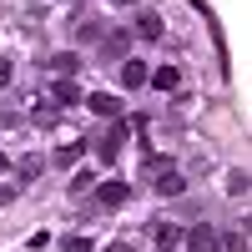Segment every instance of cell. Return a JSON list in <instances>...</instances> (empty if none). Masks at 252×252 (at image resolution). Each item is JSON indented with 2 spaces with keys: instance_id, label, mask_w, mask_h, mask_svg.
Masks as SVG:
<instances>
[{
  "instance_id": "obj_1",
  "label": "cell",
  "mask_w": 252,
  "mask_h": 252,
  "mask_svg": "<svg viewBox=\"0 0 252 252\" xmlns=\"http://www.w3.org/2000/svg\"><path fill=\"white\" fill-rule=\"evenodd\" d=\"M126 136H131V126H126V116L106 121V131L96 136V157H101V166H111V161L121 157V146H126Z\"/></svg>"
},
{
  "instance_id": "obj_2",
  "label": "cell",
  "mask_w": 252,
  "mask_h": 252,
  "mask_svg": "<svg viewBox=\"0 0 252 252\" xmlns=\"http://www.w3.org/2000/svg\"><path fill=\"white\" fill-rule=\"evenodd\" d=\"M91 192H96V202H101V212H116V207L131 202V187H126V182H96Z\"/></svg>"
},
{
  "instance_id": "obj_3",
  "label": "cell",
  "mask_w": 252,
  "mask_h": 252,
  "mask_svg": "<svg viewBox=\"0 0 252 252\" xmlns=\"http://www.w3.org/2000/svg\"><path fill=\"white\" fill-rule=\"evenodd\" d=\"M86 106H91V116H101V121H116V116H126L121 96H111V91H91V96H86Z\"/></svg>"
},
{
  "instance_id": "obj_4",
  "label": "cell",
  "mask_w": 252,
  "mask_h": 252,
  "mask_svg": "<svg viewBox=\"0 0 252 252\" xmlns=\"http://www.w3.org/2000/svg\"><path fill=\"white\" fill-rule=\"evenodd\" d=\"M76 101H81V86H76V81H66V76H56V81H51V106L66 111V106H76Z\"/></svg>"
},
{
  "instance_id": "obj_5",
  "label": "cell",
  "mask_w": 252,
  "mask_h": 252,
  "mask_svg": "<svg viewBox=\"0 0 252 252\" xmlns=\"http://www.w3.org/2000/svg\"><path fill=\"white\" fill-rule=\"evenodd\" d=\"M81 157H86V141H81V136H71L66 146H56V157H46L51 166H61V172H66V166H76Z\"/></svg>"
},
{
  "instance_id": "obj_6",
  "label": "cell",
  "mask_w": 252,
  "mask_h": 252,
  "mask_svg": "<svg viewBox=\"0 0 252 252\" xmlns=\"http://www.w3.org/2000/svg\"><path fill=\"white\" fill-rule=\"evenodd\" d=\"M182 192H187V177L177 166H161L157 172V197H182Z\"/></svg>"
},
{
  "instance_id": "obj_7",
  "label": "cell",
  "mask_w": 252,
  "mask_h": 252,
  "mask_svg": "<svg viewBox=\"0 0 252 252\" xmlns=\"http://www.w3.org/2000/svg\"><path fill=\"white\" fill-rule=\"evenodd\" d=\"M152 242H157L161 252H177V247H182V227H177V222H152Z\"/></svg>"
},
{
  "instance_id": "obj_8",
  "label": "cell",
  "mask_w": 252,
  "mask_h": 252,
  "mask_svg": "<svg viewBox=\"0 0 252 252\" xmlns=\"http://www.w3.org/2000/svg\"><path fill=\"white\" fill-rule=\"evenodd\" d=\"M161 31H166V26H161V15H157V10H141V15H136V26H131L136 40H161Z\"/></svg>"
},
{
  "instance_id": "obj_9",
  "label": "cell",
  "mask_w": 252,
  "mask_h": 252,
  "mask_svg": "<svg viewBox=\"0 0 252 252\" xmlns=\"http://www.w3.org/2000/svg\"><path fill=\"white\" fill-rule=\"evenodd\" d=\"M212 237H217L212 227H207V222H197L192 232H182V247H187V252H212Z\"/></svg>"
},
{
  "instance_id": "obj_10",
  "label": "cell",
  "mask_w": 252,
  "mask_h": 252,
  "mask_svg": "<svg viewBox=\"0 0 252 252\" xmlns=\"http://www.w3.org/2000/svg\"><path fill=\"white\" fill-rule=\"evenodd\" d=\"M40 172H46V157H40V152H26V157L15 161V177H20V187H26V182H35Z\"/></svg>"
},
{
  "instance_id": "obj_11",
  "label": "cell",
  "mask_w": 252,
  "mask_h": 252,
  "mask_svg": "<svg viewBox=\"0 0 252 252\" xmlns=\"http://www.w3.org/2000/svg\"><path fill=\"white\" fill-rule=\"evenodd\" d=\"M56 121H61V106H51V101H31V126H40V131H51Z\"/></svg>"
},
{
  "instance_id": "obj_12",
  "label": "cell",
  "mask_w": 252,
  "mask_h": 252,
  "mask_svg": "<svg viewBox=\"0 0 252 252\" xmlns=\"http://www.w3.org/2000/svg\"><path fill=\"white\" fill-rule=\"evenodd\" d=\"M146 76H152V71H146L141 61H126V66H121V86H126V91H141Z\"/></svg>"
},
{
  "instance_id": "obj_13",
  "label": "cell",
  "mask_w": 252,
  "mask_h": 252,
  "mask_svg": "<svg viewBox=\"0 0 252 252\" xmlns=\"http://www.w3.org/2000/svg\"><path fill=\"white\" fill-rule=\"evenodd\" d=\"M146 86H157V91H177V86H182V71H177V66H161V71L146 76Z\"/></svg>"
},
{
  "instance_id": "obj_14",
  "label": "cell",
  "mask_w": 252,
  "mask_h": 252,
  "mask_svg": "<svg viewBox=\"0 0 252 252\" xmlns=\"http://www.w3.org/2000/svg\"><path fill=\"white\" fill-rule=\"evenodd\" d=\"M131 31H106V46H101V51H106V56H126V51H131Z\"/></svg>"
},
{
  "instance_id": "obj_15",
  "label": "cell",
  "mask_w": 252,
  "mask_h": 252,
  "mask_svg": "<svg viewBox=\"0 0 252 252\" xmlns=\"http://www.w3.org/2000/svg\"><path fill=\"white\" fill-rule=\"evenodd\" d=\"M51 71H56V76H76V71H81V56H76V51L51 56Z\"/></svg>"
},
{
  "instance_id": "obj_16",
  "label": "cell",
  "mask_w": 252,
  "mask_h": 252,
  "mask_svg": "<svg viewBox=\"0 0 252 252\" xmlns=\"http://www.w3.org/2000/svg\"><path fill=\"white\" fill-rule=\"evenodd\" d=\"M212 252H247V232H232V237H212Z\"/></svg>"
},
{
  "instance_id": "obj_17",
  "label": "cell",
  "mask_w": 252,
  "mask_h": 252,
  "mask_svg": "<svg viewBox=\"0 0 252 252\" xmlns=\"http://www.w3.org/2000/svg\"><path fill=\"white\" fill-rule=\"evenodd\" d=\"M227 192H232L237 202L247 197V172H242V166H232V172H227Z\"/></svg>"
},
{
  "instance_id": "obj_18",
  "label": "cell",
  "mask_w": 252,
  "mask_h": 252,
  "mask_svg": "<svg viewBox=\"0 0 252 252\" xmlns=\"http://www.w3.org/2000/svg\"><path fill=\"white\" fill-rule=\"evenodd\" d=\"M91 187H96V172H76L71 177V197H86Z\"/></svg>"
},
{
  "instance_id": "obj_19",
  "label": "cell",
  "mask_w": 252,
  "mask_h": 252,
  "mask_svg": "<svg viewBox=\"0 0 252 252\" xmlns=\"http://www.w3.org/2000/svg\"><path fill=\"white\" fill-rule=\"evenodd\" d=\"M76 35H81V40H96V35H101V20H81Z\"/></svg>"
},
{
  "instance_id": "obj_20",
  "label": "cell",
  "mask_w": 252,
  "mask_h": 252,
  "mask_svg": "<svg viewBox=\"0 0 252 252\" xmlns=\"http://www.w3.org/2000/svg\"><path fill=\"white\" fill-rule=\"evenodd\" d=\"M61 247H66V252H91V242H86V237H61Z\"/></svg>"
},
{
  "instance_id": "obj_21",
  "label": "cell",
  "mask_w": 252,
  "mask_h": 252,
  "mask_svg": "<svg viewBox=\"0 0 252 252\" xmlns=\"http://www.w3.org/2000/svg\"><path fill=\"white\" fill-rule=\"evenodd\" d=\"M10 76H15V66H10V56H0V91L10 86Z\"/></svg>"
},
{
  "instance_id": "obj_22",
  "label": "cell",
  "mask_w": 252,
  "mask_h": 252,
  "mask_svg": "<svg viewBox=\"0 0 252 252\" xmlns=\"http://www.w3.org/2000/svg\"><path fill=\"white\" fill-rule=\"evenodd\" d=\"M15 197H20V192H15V187H0V207H10Z\"/></svg>"
},
{
  "instance_id": "obj_23",
  "label": "cell",
  "mask_w": 252,
  "mask_h": 252,
  "mask_svg": "<svg viewBox=\"0 0 252 252\" xmlns=\"http://www.w3.org/2000/svg\"><path fill=\"white\" fill-rule=\"evenodd\" d=\"M106 252H136V247H131V242H111Z\"/></svg>"
},
{
  "instance_id": "obj_24",
  "label": "cell",
  "mask_w": 252,
  "mask_h": 252,
  "mask_svg": "<svg viewBox=\"0 0 252 252\" xmlns=\"http://www.w3.org/2000/svg\"><path fill=\"white\" fill-rule=\"evenodd\" d=\"M116 5H136V0H116Z\"/></svg>"
},
{
  "instance_id": "obj_25",
  "label": "cell",
  "mask_w": 252,
  "mask_h": 252,
  "mask_svg": "<svg viewBox=\"0 0 252 252\" xmlns=\"http://www.w3.org/2000/svg\"><path fill=\"white\" fill-rule=\"evenodd\" d=\"M0 172H5V152H0Z\"/></svg>"
}]
</instances>
